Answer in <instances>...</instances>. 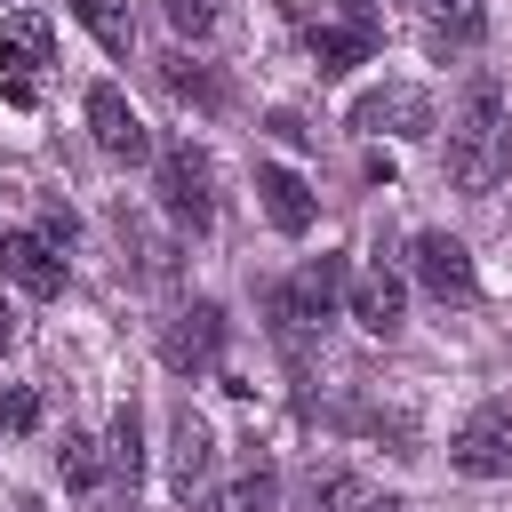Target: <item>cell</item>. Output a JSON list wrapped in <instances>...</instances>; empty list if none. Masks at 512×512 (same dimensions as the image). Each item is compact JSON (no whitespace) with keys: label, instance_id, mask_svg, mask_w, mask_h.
Instances as JSON below:
<instances>
[{"label":"cell","instance_id":"6da1fadb","mask_svg":"<svg viewBox=\"0 0 512 512\" xmlns=\"http://www.w3.org/2000/svg\"><path fill=\"white\" fill-rule=\"evenodd\" d=\"M504 168H512L504 96H496V80H472V96H464V112H456V128H448V176H456L464 192H488V184H504Z\"/></svg>","mask_w":512,"mask_h":512},{"label":"cell","instance_id":"7a4b0ae2","mask_svg":"<svg viewBox=\"0 0 512 512\" xmlns=\"http://www.w3.org/2000/svg\"><path fill=\"white\" fill-rule=\"evenodd\" d=\"M336 304H344V256H312L296 280H280V288H272V328H280V344L296 352V344H304Z\"/></svg>","mask_w":512,"mask_h":512},{"label":"cell","instance_id":"3957f363","mask_svg":"<svg viewBox=\"0 0 512 512\" xmlns=\"http://www.w3.org/2000/svg\"><path fill=\"white\" fill-rule=\"evenodd\" d=\"M448 464H456L464 480H504V472H512V392L480 400V408L456 424V440H448Z\"/></svg>","mask_w":512,"mask_h":512},{"label":"cell","instance_id":"277c9868","mask_svg":"<svg viewBox=\"0 0 512 512\" xmlns=\"http://www.w3.org/2000/svg\"><path fill=\"white\" fill-rule=\"evenodd\" d=\"M160 208H168L176 224H192V232L216 224V168H208V152H200L192 136L160 152Z\"/></svg>","mask_w":512,"mask_h":512},{"label":"cell","instance_id":"5b68a950","mask_svg":"<svg viewBox=\"0 0 512 512\" xmlns=\"http://www.w3.org/2000/svg\"><path fill=\"white\" fill-rule=\"evenodd\" d=\"M352 128H360V136H392V144H416V136H432L440 120H432V96H424L416 80H384V88H368V96L352 104Z\"/></svg>","mask_w":512,"mask_h":512},{"label":"cell","instance_id":"8992f818","mask_svg":"<svg viewBox=\"0 0 512 512\" xmlns=\"http://www.w3.org/2000/svg\"><path fill=\"white\" fill-rule=\"evenodd\" d=\"M408 272L440 296V304H472L480 296V272H472V248L456 232H416L408 240Z\"/></svg>","mask_w":512,"mask_h":512},{"label":"cell","instance_id":"52a82bcc","mask_svg":"<svg viewBox=\"0 0 512 512\" xmlns=\"http://www.w3.org/2000/svg\"><path fill=\"white\" fill-rule=\"evenodd\" d=\"M160 360H168L176 376H208V368L224 360V312H216V304H184V312L160 328Z\"/></svg>","mask_w":512,"mask_h":512},{"label":"cell","instance_id":"ba28073f","mask_svg":"<svg viewBox=\"0 0 512 512\" xmlns=\"http://www.w3.org/2000/svg\"><path fill=\"white\" fill-rule=\"evenodd\" d=\"M88 136H96V152H112V160H144V152H152L144 112H136L112 80H96V88H88Z\"/></svg>","mask_w":512,"mask_h":512},{"label":"cell","instance_id":"9c48e42d","mask_svg":"<svg viewBox=\"0 0 512 512\" xmlns=\"http://www.w3.org/2000/svg\"><path fill=\"white\" fill-rule=\"evenodd\" d=\"M0 272H8L24 296H64V256H56L40 232H0Z\"/></svg>","mask_w":512,"mask_h":512},{"label":"cell","instance_id":"30bf717a","mask_svg":"<svg viewBox=\"0 0 512 512\" xmlns=\"http://www.w3.org/2000/svg\"><path fill=\"white\" fill-rule=\"evenodd\" d=\"M344 304H352V320H360L368 336H392V328H400L408 288H400V272H392V264H368V272H352V280H344Z\"/></svg>","mask_w":512,"mask_h":512},{"label":"cell","instance_id":"8fae6325","mask_svg":"<svg viewBox=\"0 0 512 512\" xmlns=\"http://www.w3.org/2000/svg\"><path fill=\"white\" fill-rule=\"evenodd\" d=\"M216 472V440H208V424L192 416V408H176V424H168V488L192 504V488Z\"/></svg>","mask_w":512,"mask_h":512},{"label":"cell","instance_id":"7c38bea8","mask_svg":"<svg viewBox=\"0 0 512 512\" xmlns=\"http://www.w3.org/2000/svg\"><path fill=\"white\" fill-rule=\"evenodd\" d=\"M256 192H264V216H272V232H312V184L296 176V168H280V160H264L256 168Z\"/></svg>","mask_w":512,"mask_h":512},{"label":"cell","instance_id":"4fadbf2b","mask_svg":"<svg viewBox=\"0 0 512 512\" xmlns=\"http://www.w3.org/2000/svg\"><path fill=\"white\" fill-rule=\"evenodd\" d=\"M0 56L16 64V80H32L48 56H56V32H48V16H32V8H16L8 24H0Z\"/></svg>","mask_w":512,"mask_h":512},{"label":"cell","instance_id":"5bb4252c","mask_svg":"<svg viewBox=\"0 0 512 512\" xmlns=\"http://www.w3.org/2000/svg\"><path fill=\"white\" fill-rule=\"evenodd\" d=\"M104 464L120 472V488L136 496V472H144V416H136V400H120L112 408V440H104Z\"/></svg>","mask_w":512,"mask_h":512},{"label":"cell","instance_id":"9a60e30c","mask_svg":"<svg viewBox=\"0 0 512 512\" xmlns=\"http://www.w3.org/2000/svg\"><path fill=\"white\" fill-rule=\"evenodd\" d=\"M72 16L96 32L104 56H136V16H128V0H72Z\"/></svg>","mask_w":512,"mask_h":512},{"label":"cell","instance_id":"2e32d148","mask_svg":"<svg viewBox=\"0 0 512 512\" xmlns=\"http://www.w3.org/2000/svg\"><path fill=\"white\" fill-rule=\"evenodd\" d=\"M312 64L336 80V72H352V64H368V32H352V24H312Z\"/></svg>","mask_w":512,"mask_h":512},{"label":"cell","instance_id":"e0dca14e","mask_svg":"<svg viewBox=\"0 0 512 512\" xmlns=\"http://www.w3.org/2000/svg\"><path fill=\"white\" fill-rule=\"evenodd\" d=\"M160 80H168V88H176L184 104H208V112L224 104V88H216V72H208V64H192V56H160Z\"/></svg>","mask_w":512,"mask_h":512},{"label":"cell","instance_id":"ac0fdd59","mask_svg":"<svg viewBox=\"0 0 512 512\" xmlns=\"http://www.w3.org/2000/svg\"><path fill=\"white\" fill-rule=\"evenodd\" d=\"M56 472H64V488H80V496H88V488L104 480V448H96L88 432H64V448H56Z\"/></svg>","mask_w":512,"mask_h":512},{"label":"cell","instance_id":"d6986e66","mask_svg":"<svg viewBox=\"0 0 512 512\" xmlns=\"http://www.w3.org/2000/svg\"><path fill=\"white\" fill-rule=\"evenodd\" d=\"M272 504H280V480H272L264 464H256V472H240V480L216 496V512H272Z\"/></svg>","mask_w":512,"mask_h":512},{"label":"cell","instance_id":"ffe728a7","mask_svg":"<svg viewBox=\"0 0 512 512\" xmlns=\"http://www.w3.org/2000/svg\"><path fill=\"white\" fill-rule=\"evenodd\" d=\"M416 8H424V24L448 32V40H472V32H480V0H416Z\"/></svg>","mask_w":512,"mask_h":512},{"label":"cell","instance_id":"44dd1931","mask_svg":"<svg viewBox=\"0 0 512 512\" xmlns=\"http://www.w3.org/2000/svg\"><path fill=\"white\" fill-rule=\"evenodd\" d=\"M32 424H40L32 384H0V432H32Z\"/></svg>","mask_w":512,"mask_h":512},{"label":"cell","instance_id":"7402d4cb","mask_svg":"<svg viewBox=\"0 0 512 512\" xmlns=\"http://www.w3.org/2000/svg\"><path fill=\"white\" fill-rule=\"evenodd\" d=\"M160 16H168L176 32H192V40H200V32L216 24V0H160Z\"/></svg>","mask_w":512,"mask_h":512},{"label":"cell","instance_id":"603a6c76","mask_svg":"<svg viewBox=\"0 0 512 512\" xmlns=\"http://www.w3.org/2000/svg\"><path fill=\"white\" fill-rule=\"evenodd\" d=\"M72 232H80V224H72V208H64V200H48V208H40V240L64 256V248H72Z\"/></svg>","mask_w":512,"mask_h":512},{"label":"cell","instance_id":"cb8c5ba5","mask_svg":"<svg viewBox=\"0 0 512 512\" xmlns=\"http://www.w3.org/2000/svg\"><path fill=\"white\" fill-rule=\"evenodd\" d=\"M272 136H280V144H312V128H304L296 112H272Z\"/></svg>","mask_w":512,"mask_h":512},{"label":"cell","instance_id":"d4e9b609","mask_svg":"<svg viewBox=\"0 0 512 512\" xmlns=\"http://www.w3.org/2000/svg\"><path fill=\"white\" fill-rule=\"evenodd\" d=\"M344 16H352V32H376V0H344Z\"/></svg>","mask_w":512,"mask_h":512},{"label":"cell","instance_id":"484cf974","mask_svg":"<svg viewBox=\"0 0 512 512\" xmlns=\"http://www.w3.org/2000/svg\"><path fill=\"white\" fill-rule=\"evenodd\" d=\"M0 344H16V304L0 296Z\"/></svg>","mask_w":512,"mask_h":512},{"label":"cell","instance_id":"4316f807","mask_svg":"<svg viewBox=\"0 0 512 512\" xmlns=\"http://www.w3.org/2000/svg\"><path fill=\"white\" fill-rule=\"evenodd\" d=\"M360 512H400V496H368V504H360Z\"/></svg>","mask_w":512,"mask_h":512}]
</instances>
